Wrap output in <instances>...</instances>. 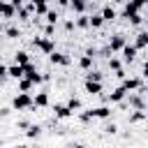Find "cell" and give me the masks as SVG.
Segmentation results:
<instances>
[{
	"label": "cell",
	"mask_w": 148,
	"mask_h": 148,
	"mask_svg": "<svg viewBox=\"0 0 148 148\" xmlns=\"http://www.w3.org/2000/svg\"><path fill=\"white\" fill-rule=\"evenodd\" d=\"M12 106H14V109H18V111H23V109H30V106H32V97H30L28 92H23V90H21V92L14 97Z\"/></svg>",
	"instance_id": "6da1fadb"
},
{
	"label": "cell",
	"mask_w": 148,
	"mask_h": 148,
	"mask_svg": "<svg viewBox=\"0 0 148 148\" xmlns=\"http://www.w3.org/2000/svg\"><path fill=\"white\" fill-rule=\"evenodd\" d=\"M32 44H35V46H39L44 53H51V51L56 49V46H53V39H51L49 35H46V37H35V39H32Z\"/></svg>",
	"instance_id": "7a4b0ae2"
},
{
	"label": "cell",
	"mask_w": 148,
	"mask_h": 148,
	"mask_svg": "<svg viewBox=\"0 0 148 148\" xmlns=\"http://www.w3.org/2000/svg\"><path fill=\"white\" fill-rule=\"evenodd\" d=\"M88 116H90V118H109V116H111V109H109V106H95V109L88 111Z\"/></svg>",
	"instance_id": "3957f363"
},
{
	"label": "cell",
	"mask_w": 148,
	"mask_h": 148,
	"mask_svg": "<svg viewBox=\"0 0 148 148\" xmlns=\"http://www.w3.org/2000/svg\"><path fill=\"white\" fill-rule=\"evenodd\" d=\"M120 51H123V58H125V60H127V62H132V60H134V58H136V51H139V49H136V46H132V44H127V42H125V46H123V49H120Z\"/></svg>",
	"instance_id": "277c9868"
},
{
	"label": "cell",
	"mask_w": 148,
	"mask_h": 148,
	"mask_svg": "<svg viewBox=\"0 0 148 148\" xmlns=\"http://www.w3.org/2000/svg\"><path fill=\"white\" fill-rule=\"evenodd\" d=\"M49 60H51V62H56V65H69V58H67L65 53H58L56 49L49 53Z\"/></svg>",
	"instance_id": "5b68a950"
},
{
	"label": "cell",
	"mask_w": 148,
	"mask_h": 148,
	"mask_svg": "<svg viewBox=\"0 0 148 148\" xmlns=\"http://www.w3.org/2000/svg\"><path fill=\"white\" fill-rule=\"evenodd\" d=\"M0 14H2L5 18H14L16 9H14V5H12V2H5V0H0Z\"/></svg>",
	"instance_id": "8992f818"
},
{
	"label": "cell",
	"mask_w": 148,
	"mask_h": 148,
	"mask_svg": "<svg viewBox=\"0 0 148 148\" xmlns=\"http://www.w3.org/2000/svg\"><path fill=\"white\" fill-rule=\"evenodd\" d=\"M123 46H125V37H123V35H113V37H111V42H109L111 53H113V51H120Z\"/></svg>",
	"instance_id": "52a82bcc"
},
{
	"label": "cell",
	"mask_w": 148,
	"mask_h": 148,
	"mask_svg": "<svg viewBox=\"0 0 148 148\" xmlns=\"http://www.w3.org/2000/svg\"><path fill=\"white\" fill-rule=\"evenodd\" d=\"M7 76H12V79H21V76H23V65L14 62L12 67H7Z\"/></svg>",
	"instance_id": "ba28073f"
},
{
	"label": "cell",
	"mask_w": 148,
	"mask_h": 148,
	"mask_svg": "<svg viewBox=\"0 0 148 148\" xmlns=\"http://www.w3.org/2000/svg\"><path fill=\"white\" fill-rule=\"evenodd\" d=\"M125 95H127V90L120 86V88H116V90H113L106 99H109V102H123V99H125Z\"/></svg>",
	"instance_id": "9c48e42d"
},
{
	"label": "cell",
	"mask_w": 148,
	"mask_h": 148,
	"mask_svg": "<svg viewBox=\"0 0 148 148\" xmlns=\"http://www.w3.org/2000/svg\"><path fill=\"white\" fill-rule=\"evenodd\" d=\"M130 104H132L134 109H146V102H143V92L130 95Z\"/></svg>",
	"instance_id": "30bf717a"
},
{
	"label": "cell",
	"mask_w": 148,
	"mask_h": 148,
	"mask_svg": "<svg viewBox=\"0 0 148 148\" xmlns=\"http://www.w3.org/2000/svg\"><path fill=\"white\" fill-rule=\"evenodd\" d=\"M53 111H56V118H69V116H72V109L65 106V104H56Z\"/></svg>",
	"instance_id": "8fae6325"
},
{
	"label": "cell",
	"mask_w": 148,
	"mask_h": 148,
	"mask_svg": "<svg viewBox=\"0 0 148 148\" xmlns=\"http://www.w3.org/2000/svg\"><path fill=\"white\" fill-rule=\"evenodd\" d=\"M139 86H141V79H130V76L125 79V76H123V88H125V90H134V88H139Z\"/></svg>",
	"instance_id": "7c38bea8"
},
{
	"label": "cell",
	"mask_w": 148,
	"mask_h": 148,
	"mask_svg": "<svg viewBox=\"0 0 148 148\" xmlns=\"http://www.w3.org/2000/svg\"><path fill=\"white\" fill-rule=\"evenodd\" d=\"M86 90H88L90 95H99V92H102V83H99V81H86Z\"/></svg>",
	"instance_id": "4fadbf2b"
},
{
	"label": "cell",
	"mask_w": 148,
	"mask_h": 148,
	"mask_svg": "<svg viewBox=\"0 0 148 148\" xmlns=\"http://www.w3.org/2000/svg\"><path fill=\"white\" fill-rule=\"evenodd\" d=\"M102 23H104L102 14H92V16H88V28H99Z\"/></svg>",
	"instance_id": "5bb4252c"
},
{
	"label": "cell",
	"mask_w": 148,
	"mask_h": 148,
	"mask_svg": "<svg viewBox=\"0 0 148 148\" xmlns=\"http://www.w3.org/2000/svg\"><path fill=\"white\" fill-rule=\"evenodd\" d=\"M49 104V95L46 92H39L37 97H32V106H46Z\"/></svg>",
	"instance_id": "9a60e30c"
},
{
	"label": "cell",
	"mask_w": 148,
	"mask_h": 148,
	"mask_svg": "<svg viewBox=\"0 0 148 148\" xmlns=\"http://www.w3.org/2000/svg\"><path fill=\"white\" fill-rule=\"evenodd\" d=\"M86 5H88L86 0H69V7H72V9L76 12V14H83V9H86Z\"/></svg>",
	"instance_id": "2e32d148"
},
{
	"label": "cell",
	"mask_w": 148,
	"mask_h": 148,
	"mask_svg": "<svg viewBox=\"0 0 148 148\" xmlns=\"http://www.w3.org/2000/svg\"><path fill=\"white\" fill-rule=\"evenodd\" d=\"M134 46H136V49H146V46H148V32H139Z\"/></svg>",
	"instance_id": "e0dca14e"
},
{
	"label": "cell",
	"mask_w": 148,
	"mask_h": 148,
	"mask_svg": "<svg viewBox=\"0 0 148 148\" xmlns=\"http://www.w3.org/2000/svg\"><path fill=\"white\" fill-rule=\"evenodd\" d=\"M14 62H18V65H25V62H30V56H28L25 51H16V53H14Z\"/></svg>",
	"instance_id": "ac0fdd59"
},
{
	"label": "cell",
	"mask_w": 148,
	"mask_h": 148,
	"mask_svg": "<svg viewBox=\"0 0 148 148\" xmlns=\"http://www.w3.org/2000/svg\"><path fill=\"white\" fill-rule=\"evenodd\" d=\"M32 86H35V83H32V81H30L28 76H21V79H18V88H21L23 92H28V90H30Z\"/></svg>",
	"instance_id": "d6986e66"
},
{
	"label": "cell",
	"mask_w": 148,
	"mask_h": 148,
	"mask_svg": "<svg viewBox=\"0 0 148 148\" xmlns=\"http://www.w3.org/2000/svg\"><path fill=\"white\" fill-rule=\"evenodd\" d=\"M25 134H28L30 139H35V136L42 134V127H39V125H28V127H25Z\"/></svg>",
	"instance_id": "ffe728a7"
},
{
	"label": "cell",
	"mask_w": 148,
	"mask_h": 148,
	"mask_svg": "<svg viewBox=\"0 0 148 148\" xmlns=\"http://www.w3.org/2000/svg\"><path fill=\"white\" fill-rule=\"evenodd\" d=\"M102 18H104V21H113V18H116V12L111 9V5H106V7L102 9Z\"/></svg>",
	"instance_id": "44dd1931"
},
{
	"label": "cell",
	"mask_w": 148,
	"mask_h": 148,
	"mask_svg": "<svg viewBox=\"0 0 148 148\" xmlns=\"http://www.w3.org/2000/svg\"><path fill=\"white\" fill-rule=\"evenodd\" d=\"M79 65H81L83 69H90V67H92V56H88V53H86V56H81Z\"/></svg>",
	"instance_id": "7402d4cb"
},
{
	"label": "cell",
	"mask_w": 148,
	"mask_h": 148,
	"mask_svg": "<svg viewBox=\"0 0 148 148\" xmlns=\"http://www.w3.org/2000/svg\"><path fill=\"white\" fill-rule=\"evenodd\" d=\"M143 118H146V113H143V109H136V111H134V113L130 116V123H141Z\"/></svg>",
	"instance_id": "603a6c76"
},
{
	"label": "cell",
	"mask_w": 148,
	"mask_h": 148,
	"mask_svg": "<svg viewBox=\"0 0 148 148\" xmlns=\"http://www.w3.org/2000/svg\"><path fill=\"white\" fill-rule=\"evenodd\" d=\"M134 12H139V7H136L134 2H127V5H125V12H123V16H130V14H134Z\"/></svg>",
	"instance_id": "cb8c5ba5"
},
{
	"label": "cell",
	"mask_w": 148,
	"mask_h": 148,
	"mask_svg": "<svg viewBox=\"0 0 148 148\" xmlns=\"http://www.w3.org/2000/svg\"><path fill=\"white\" fill-rule=\"evenodd\" d=\"M127 18H130V23H132V25H139V23H141V21H143V16H141V14H139V12H134V14H130V16H127Z\"/></svg>",
	"instance_id": "d4e9b609"
},
{
	"label": "cell",
	"mask_w": 148,
	"mask_h": 148,
	"mask_svg": "<svg viewBox=\"0 0 148 148\" xmlns=\"http://www.w3.org/2000/svg\"><path fill=\"white\" fill-rule=\"evenodd\" d=\"M86 81H102V74H99V72H92V69H90V72L86 74Z\"/></svg>",
	"instance_id": "484cf974"
},
{
	"label": "cell",
	"mask_w": 148,
	"mask_h": 148,
	"mask_svg": "<svg viewBox=\"0 0 148 148\" xmlns=\"http://www.w3.org/2000/svg\"><path fill=\"white\" fill-rule=\"evenodd\" d=\"M74 25H76V28H88V16H83V14H81V16L76 18V23H74Z\"/></svg>",
	"instance_id": "4316f807"
},
{
	"label": "cell",
	"mask_w": 148,
	"mask_h": 148,
	"mask_svg": "<svg viewBox=\"0 0 148 148\" xmlns=\"http://www.w3.org/2000/svg\"><path fill=\"white\" fill-rule=\"evenodd\" d=\"M67 106H69L72 111H74V109H81V99H76V97H72V99L67 102Z\"/></svg>",
	"instance_id": "83f0119b"
},
{
	"label": "cell",
	"mask_w": 148,
	"mask_h": 148,
	"mask_svg": "<svg viewBox=\"0 0 148 148\" xmlns=\"http://www.w3.org/2000/svg\"><path fill=\"white\" fill-rule=\"evenodd\" d=\"M116 130H118L116 123H106V125H104V132H106V134H116Z\"/></svg>",
	"instance_id": "f1b7e54d"
},
{
	"label": "cell",
	"mask_w": 148,
	"mask_h": 148,
	"mask_svg": "<svg viewBox=\"0 0 148 148\" xmlns=\"http://www.w3.org/2000/svg\"><path fill=\"white\" fill-rule=\"evenodd\" d=\"M46 21L56 25V21H58V12H46Z\"/></svg>",
	"instance_id": "f546056e"
},
{
	"label": "cell",
	"mask_w": 148,
	"mask_h": 148,
	"mask_svg": "<svg viewBox=\"0 0 148 148\" xmlns=\"http://www.w3.org/2000/svg\"><path fill=\"white\" fill-rule=\"evenodd\" d=\"M7 37H12V39H14V37H18V28H14V25H12V28H7Z\"/></svg>",
	"instance_id": "4dcf8cb0"
},
{
	"label": "cell",
	"mask_w": 148,
	"mask_h": 148,
	"mask_svg": "<svg viewBox=\"0 0 148 148\" xmlns=\"http://www.w3.org/2000/svg\"><path fill=\"white\" fill-rule=\"evenodd\" d=\"M109 67H111V69H120V60L111 58V60H109Z\"/></svg>",
	"instance_id": "1f68e13d"
},
{
	"label": "cell",
	"mask_w": 148,
	"mask_h": 148,
	"mask_svg": "<svg viewBox=\"0 0 148 148\" xmlns=\"http://www.w3.org/2000/svg\"><path fill=\"white\" fill-rule=\"evenodd\" d=\"M28 125H30V123H28V120H18V123H16V127H21V130H25V127H28Z\"/></svg>",
	"instance_id": "d6a6232c"
},
{
	"label": "cell",
	"mask_w": 148,
	"mask_h": 148,
	"mask_svg": "<svg viewBox=\"0 0 148 148\" xmlns=\"http://www.w3.org/2000/svg\"><path fill=\"white\" fill-rule=\"evenodd\" d=\"M5 76H7V67L0 62V79H5Z\"/></svg>",
	"instance_id": "836d02e7"
},
{
	"label": "cell",
	"mask_w": 148,
	"mask_h": 148,
	"mask_svg": "<svg viewBox=\"0 0 148 148\" xmlns=\"http://www.w3.org/2000/svg\"><path fill=\"white\" fill-rule=\"evenodd\" d=\"M132 2H134V5H136V7H139V9H141V7H143V5H146V2H148V0H132Z\"/></svg>",
	"instance_id": "e575fe53"
},
{
	"label": "cell",
	"mask_w": 148,
	"mask_h": 148,
	"mask_svg": "<svg viewBox=\"0 0 148 148\" xmlns=\"http://www.w3.org/2000/svg\"><path fill=\"white\" fill-rule=\"evenodd\" d=\"M9 111H12V109H7V106H5V109H0V116L5 118V116H9Z\"/></svg>",
	"instance_id": "d590c367"
},
{
	"label": "cell",
	"mask_w": 148,
	"mask_h": 148,
	"mask_svg": "<svg viewBox=\"0 0 148 148\" xmlns=\"http://www.w3.org/2000/svg\"><path fill=\"white\" fill-rule=\"evenodd\" d=\"M9 2H12V5H14V9H16V7H21V5H23V0H9Z\"/></svg>",
	"instance_id": "8d00e7d4"
},
{
	"label": "cell",
	"mask_w": 148,
	"mask_h": 148,
	"mask_svg": "<svg viewBox=\"0 0 148 148\" xmlns=\"http://www.w3.org/2000/svg\"><path fill=\"white\" fill-rule=\"evenodd\" d=\"M58 5H60V7H67V5H69V0H58Z\"/></svg>",
	"instance_id": "74e56055"
},
{
	"label": "cell",
	"mask_w": 148,
	"mask_h": 148,
	"mask_svg": "<svg viewBox=\"0 0 148 148\" xmlns=\"http://www.w3.org/2000/svg\"><path fill=\"white\" fill-rule=\"evenodd\" d=\"M32 5H42V2H46V0H30Z\"/></svg>",
	"instance_id": "f35d334b"
},
{
	"label": "cell",
	"mask_w": 148,
	"mask_h": 148,
	"mask_svg": "<svg viewBox=\"0 0 148 148\" xmlns=\"http://www.w3.org/2000/svg\"><path fill=\"white\" fill-rule=\"evenodd\" d=\"M113 2H123V0H113Z\"/></svg>",
	"instance_id": "ab89813d"
},
{
	"label": "cell",
	"mask_w": 148,
	"mask_h": 148,
	"mask_svg": "<svg viewBox=\"0 0 148 148\" xmlns=\"http://www.w3.org/2000/svg\"><path fill=\"white\" fill-rule=\"evenodd\" d=\"M0 146H2V139H0Z\"/></svg>",
	"instance_id": "60d3db41"
},
{
	"label": "cell",
	"mask_w": 148,
	"mask_h": 148,
	"mask_svg": "<svg viewBox=\"0 0 148 148\" xmlns=\"http://www.w3.org/2000/svg\"><path fill=\"white\" fill-rule=\"evenodd\" d=\"M0 30H2V23H0Z\"/></svg>",
	"instance_id": "b9f144b4"
},
{
	"label": "cell",
	"mask_w": 148,
	"mask_h": 148,
	"mask_svg": "<svg viewBox=\"0 0 148 148\" xmlns=\"http://www.w3.org/2000/svg\"><path fill=\"white\" fill-rule=\"evenodd\" d=\"M86 2H88V0H86Z\"/></svg>",
	"instance_id": "7bdbcfd3"
}]
</instances>
